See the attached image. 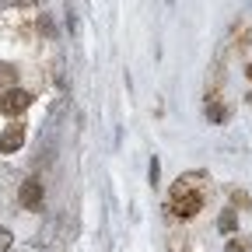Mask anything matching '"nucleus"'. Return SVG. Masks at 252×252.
I'll use <instances>...</instances> for the list:
<instances>
[{"label":"nucleus","instance_id":"obj_3","mask_svg":"<svg viewBox=\"0 0 252 252\" xmlns=\"http://www.w3.org/2000/svg\"><path fill=\"white\" fill-rule=\"evenodd\" d=\"M207 116H210V123H224L228 119V105L220 98V88L207 91Z\"/></svg>","mask_w":252,"mask_h":252},{"label":"nucleus","instance_id":"obj_2","mask_svg":"<svg viewBox=\"0 0 252 252\" xmlns=\"http://www.w3.org/2000/svg\"><path fill=\"white\" fill-rule=\"evenodd\" d=\"M18 203L25 210H39L42 207V182L39 179H25L21 189H18Z\"/></svg>","mask_w":252,"mask_h":252},{"label":"nucleus","instance_id":"obj_6","mask_svg":"<svg viewBox=\"0 0 252 252\" xmlns=\"http://www.w3.org/2000/svg\"><path fill=\"white\" fill-rule=\"evenodd\" d=\"M249 81H252V63H249Z\"/></svg>","mask_w":252,"mask_h":252},{"label":"nucleus","instance_id":"obj_1","mask_svg":"<svg viewBox=\"0 0 252 252\" xmlns=\"http://www.w3.org/2000/svg\"><path fill=\"white\" fill-rule=\"evenodd\" d=\"M203 207H207V175L203 172L179 175V182L168 193V217L189 220V217H196Z\"/></svg>","mask_w":252,"mask_h":252},{"label":"nucleus","instance_id":"obj_5","mask_svg":"<svg viewBox=\"0 0 252 252\" xmlns=\"http://www.w3.org/2000/svg\"><path fill=\"white\" fill-rule=\"evenodd\" d=\"M7 249H11V235L0 228V252H7Z\"/></svg>","mask_w":252,"mask_h":252},{"label":"nucleus","instance_id":"obj_4","mask_svg":"<svg viewBox=\"0 0 252 252\" xmlns=\"http://www.w3.org/2000/svg\"><path fill=\"white\" fill-rule=\"evenodd\" d=\"M224 252H252V242L245 238V235H231L228 238V249Z\"/></svg>","mask_w":252,"mask_h":252}]
</instances>
